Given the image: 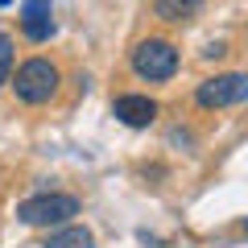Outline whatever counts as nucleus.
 <instances>
[{
  "label": "nucleus",
  "mask_w": 248,
  "mask_h": 248,
  "mask_svg": "<svg viewBox=\"0 0 248 248\" xmlns=\"http://www.w3.org/2000/svg\"><path fill=\"white\" fill-rule=\"evenodd\" d=\"M195 104L199 108H232V104H248V75L228 71V75H215V79H203L195 91Z\"/></svg>",
  "instance_id": "20e7f679"
},
{
  "label": "nucleus",
  "mask_w": 248,
  "mask_h": 248,
  "mask_svg": "<svg viewBox=\"0 0 248 248\" xmlns=\"http://www.w3.org/2000/svg\"><path fill=\"white\" fill-rule=\"evenodd\" d=\"M112 116L120 124H128V128H149V124L157 120V99H149V95H120L112 104Z\"/></svg>",
  "instance_id": "39448f33"
},
{
  "label": "nucleus",
  "mask_w": 248,
  "mask_h": 248,
  "mask_svg": "<svg viewBox=\"0 0 248 248\" xmlns=\"http://www.w3.org/2000/svg\"><path fill=\"white\" fill-rule=\"evenodd\" d=\"M128 62H133V71L141 75V79L166 83V79H174V71H178V50L166 37H145V42L133 46V58Z\"/></svg>",
  "instance_id": "f03ea898"
},
{
  "label": "nucleus",
  "mask_w": 248,
  "mask_h": 248,
  "mask_svg": "<svg viewBox=\"0 0 248 248\" xmlns=\"http://www.w3.org/2000/svg\"><path fill=\"white\" fill-rule=\"evenodd\" d=\"M207 0H157L153 4V13H157L161 21H170V25H182V21L199 17V9H203Z\"/></svg>",
  "instance_id": "0eeeda50"
},
{
  "label": "nucleus",
  "mask_w": 248,
  "mask_h": 248,
  "mask_svg": "<svg viewBox=\"0 0 248 248\" xmlns=\"http://www.w3.org/2000/svg\"><path fill=\"white\" fill-rule=\"evenodd\" d=\"M21 33L29 42H46L54 33V13H50V0H25L21 4Z\"/></svg>",
  "instance_id": "423d86ee"
},
{
  "label": "nucleus",
  "mask_w": 248,
  "mask_h": 248,
  "mask_svg": "<svg viewBox=\"0 0 248 248\" xmlns=\"http://www.w3.org/2000/svg\"><path fill=\"white\" fill-rule=\"evenodd\" d=\"M79 215V199L75 195H33L17 207L21 223H33V228H50V223H71Z\"/></svg>",
  "instance_id": "7ed1b4c3"
},
{
  "label": "nucleus",
  "mask_w": 248,
  "mask_h": 248,
  "mask_svg": "<svg viewBox=\"0 0 248 248\" xmlns=\"http://www.w3.org/2000/svg\"><path fill=\"white\" fill-rule=\"evenodd\" d=\"M244 232H248V219H244Z\"/></svg>",
  "instance_id": "9b49d317"
},
{
  "label": "nucleus",
  "mask_w": 248,
  "mask_h": 248,
  "mask_svg": "<svg viewBox=\"0 0 248 248\" xmlns=\"http://www.w3.org/2000/svg\"><path fill=\"white\" fill-rule=\"evenodd\" d=\"M58 83H62V75L50 58H29V62H21L13 91H17L21 104H50L58 95Z\"/></svg>",
  "instance_id": "f257e3e1"
},
{
  "label": "nucleus",
  "mask_w": 248,
  "mask_h": 248,
  "mask_svg": "<svg viewBox=\"0 0 248 248\" xmlns=\"http://www.w3.org/2000/svg\"><path fill=\"white\" fill-rule=\"evenodd\" d=\"M13 75V37L0 33V83H9Z\"/></svg>",
  "instance_id": "1a4fd4ad"
},
{
  "label": "nucleus",
  "mask_w": 248,
  "mask_h": 248,
  "mask_svg": "<svg viewBox=\"0 0 248 248\" xmlns=\"http://www.w3.org/2000/svg\"><path fill=\"white\" fill-rule=\"evenodd\" d=\"M46 248H95V236H91L87 228H79V223H71V228L54 232V236L46 240Z\"/></svg>",
  "instance_id": "6e6552de"
},
{
  "label": "nucleus",
  "mask_w": 248,
  "mask_h": 248,
  "mask_svg": "<svg viewBox=\"0 0 248 248\" xmlns=\"http://www.w3.org/2000/svg\"><path fill=\"white\" fill-rule=\"evenodd\" d=\"M4 4H13V0H0V9H4Z\"/></svg>",
  "instance_id": "9d476101"
}]
</instances>
